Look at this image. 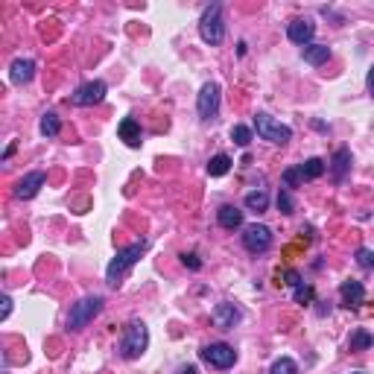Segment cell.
<instances>
[{
  "label": "cell",
  "instance_id": "1",
  "mask_svg": "<svg viewBox=\"0 0 374 374\" xmlns=\"http://www.w3.org/2000/svg\"><path fill=\"white\" fill-rule=\"evenodd\" d=\"M144 251H147V240H138V243L120 249L117 255L112 258V263L105 266V284H108V287L117 290L120 281H123V275H126L132 266H135L140 258H144Z\"/></svg>",
  "mask_w": 374,
  "mask_h": 374
},
{
  "label": "cell",
  "instance_id": "2",
  "mask_svg": "<svg viewBox=\"0 0 374 374\" xmlns=\"http://www.w3.org/2000/svg\"><path fill=\"white\" fill-rule=\"evenodd\" d=\"M147 348H149V327L140 322V319H132L123 327V336H120V357L138 360L147 354Z\"/></svg>",
  "mask_w": 374,
  "mask_h": 374
},
{
  "label": "cell",
  "instance_id": "3",
  "mask_svg": "<svg viewBox=\"0 0 374 374\" xmlns=\"http://www.w3.org/2000/svg\"><path fill=\"white\" fill-rule=\"evenodd\" d=\"M103 307H105L103 295H85V299H79L68 313V331H73V334L85 331V327L103 313Z\"/></svg>",
  "mask_w": 374,
  "mask_h": 374
},
{
  "label": "cell",
  "instance_id": "4",
  "mask_svg": "<svg viewBox=\"0 0 374 374\" xmlns=\"http://www.w3.org/2000/svg\"><path fill=\"white\" fill-rule=\"evenodd\" d=\"M199 38H202L205 44H211V47L223 44V38H225V24H223V6H219V3L205 6V12H202V18H199Z\"/></svg>",
  "mask_w": 374,
  "mask_h": 374
},
{
  "label": "cell",
  "instance_id": "5",
  "mask_svg": "<svg viewBox=\"0 0 374 374\" xmlns=\"http://www.w3.org/2000/svg\"><path fill=\"white\" fill-rule=\"evenodd\" d=\"M255 129H258V138L269 140V144H275V147H284V144H290L292 140V129L287 123H281V120H275L266 112L255 114Z\"/></svg>",
  "mask_w": 374,
  "mask_h": 374
},
{
  "label": "cell",
  "instance_id": "6",
  "mask_svg": "<svg viewBox=\"0 0 374 374\" xmlns=\"http://www.w3.org/2000/svg\"><path fill=\"white\" fill-rule=\"evenodd\" d=\"M219 100H223V88H219L216 82H205L199 97H196V112H199L202 123H211V120H216Z\"/></svg>",
  "mask_w": 374,
  "mask_h": 374
},
{
  "label": "cell",
  "instance_id": "7",
  "mask_svg": "<svg viewBox=\"0 0 374 374\" xmlns=\"http://www.w3.org/2000/svg\"><path fill=\"white\" fill-rule=\"evenodd\" d=\"M199 357H202V362H208L211 369L225 371V369H231V366L237 362V351L231 348L228 342H211V345H202Z\"/></svg>",
  "mask_w": 374,
  "mask_h": 374
},
{
  "label": "cell",
  "instance_id": "8",
  "mask_svg": "<svg viewBox=\"0 0 374 374\" xmlns=\"http://www.w3.org/2000/svg\"><path fill=\"white\" fill-rule=\"evenodd\" d=\"M243 246H246V251H251V255H263V251H269V246H272V228L263 225V223L246 225L243 228Z\"/></svg>",
  "mask_w": 374,
  "mask_h": 374
},
{
  "label": "cell",
  "instance_id": "9",
  "mask_svg": "<svg viewBox=\"0 0 374 374\" xmlns=\"http://www.w3.org/2000/svg\"><path fill=\"white\" fill-rule=\"evenodd\" d=\"M105 94H108V85L103 79H91V82H82L76 88L71 100H73V105L88 108V105H100L105 100Z\"/></svg>",
  "mask_w": 374,
  "mask_h": 374
},
{
  "label": "cell",
  "instance_id": "10",
  "mask_svg": "<svg viewBox=\"0 0 374 374\" xmlns=\"http://www.w3.org/2000/svg\"><path fill=\"white\" fill-rule=\"evenodd\" d=\"M240 319H243V310L231 301H219L211 310V322L219 331H234V325H240Z\"/></svg>",
  "mask_w": 374,
  "mask_h": 374
},
{
  "label": "cell",
  "instance_id": "11",
  "mask_svg": "<svg viewBox=\"0 0 374 374\" xmlns=\"http://www.w3.org/2000/svg\"><path fill=\"white\" fill-rule=\"evenodd\" d=\"M313 36H316V24L310 18H295L292 24L287 27V38L292 44H299L301 50L307 47V44H313Z\"/></svg>",
  "mask_w": 374,
  "mask_h": 374
},
{
  "label": "cell",
  "instance_id": "12",
  "mask_svg": "<svg viewBox=\"0 0 374 374\" xmlns=\"http://www.w3.org/2000/svg\"><path fill=\"white\" fill-rule=\"evenodd\" d=\"M44 182H47V175H44L41 170H32L15 184V196H18V199H36L38 190L44 187Z\"/></svg>",
  "mask_w": 374,
  "mask_h": 374
},
{
  "label": "cell",
  "instance_id": "13",
  "mask_svg": "<svg viewBox=\"0 0 374 374\" xmlns=\"http://www.w3.org/2000/svg\"><path fill=\"white\" fill-rule=\"evenodd\" d=\"M327 170H331V179H334L336 184H342L345 175H348V170H351V149H348V147H339V149L334 152L331 164H327Z\"/></svg>",
  "mask_w": 374,
  "mask_h": 374
},
{
  "label": "cell",
  "instance_id": "14",
  "mask_svg": "<svg viewBox=\"0 0 374 374\" xmlns=\"http://www.w3.org/2000/svg\"><path fill=\"white\" fill-rule=\"evenodd\" d=\"M339 299H342L345 307L357 310V307L366 301V287H362L360 281H342V287H339Z\"/></svg>",
  "mask_w": 374,
  "mask_h": 374
},
{
  "label": "cell",
  "instance_id": "15",
  "mask_svg": "<svg viewBox=\"0 0 374 374\" xmlns=\"http://www.w3.org/2000/svg\"><path fill=\"white\" fill-rule=\"evenodd\" d=\"M32 76H36V62L32 59H15L12 62V68H9V79H12L15 85H27L32 82Z\"/></svg>",
  "mask_w": 374,
  "mask_h": 374
},
{
  "label": "cell",
  "instance_id": "16",
  "mask_svg": "<svg viewBox=\"0 0 374 374\" xmlns=\"http://www.w3.org/2000/svg\"><path fill=\"white\" fill-rule=\"evenodd\" d=\"M117 135H120V140H123L126 147H140V123L135 117H123L120 120V126H117Z\"/></svg>",
  "mask_w": 374,
  "mask_h": 374
},
{
  "label": "cell",
  "instance_id": "17",
  "mask_svg": "<svg viewBox=\"0 0 374 374\" xmlns=\"http://www.w3.org/2000/svg\"><path fill=\"white\" fill-rule=\"evenodd\" d=\"M216 223L228 228V231H234V228H243V211H240L237 205H223L216 211Z\"/></svg>",
  "mask_w": 374,
  "mask_h": 374
},
{
  "label": "cell",
  "instance_id": "18",
  "mask_svg": "<svg viewBox=\"0 0 374 374\" xmlns=\"http://www.w3.org/2000/svg\"><path fill=\"white\" fill-rule=\"evenodd\" d=\"M301 59L307 64H313V68H319V64H325L331 59V47H327V44H307L301 50Z\"/></svg>",
  "mask_w": 374,
  "mask_h": 374
},
{
  "label": "cell",
  "instance_id": "19",
  "mask_svg": "<svg viewBox=\"0 0 374 374\" xmlns=\"http://www.w3.org/2000/svg\"><path fill=\"white\" fill-rule=\"evenodd\" d=\"M327 170V164L322 158H307L304 164H299V173H301V182H316V179H322Z\"/></svg>",
  "mask_w": 374,
  "mask_h": 374
},
{
  "label": "cell",
  "instance_id": "20",
  "mask_svg": "<svg viewBox=\"0 0 374 374\" xmlns=\"http://www.w3.org/2000/svg\"><path fill=\"white\" fill-rule=\"evenodd\" d=\"M228 170H231V158L225 152H216V155L208 161V175H211V179H223Z\"/></svg>",
  "mask_w": 374,
  "mask_h": 374
},
{
  "label": "cell",
  "instance_id": "21",
  "mask_svg": "<svg viewBox=\"0 0 374 374\" xmlns=\"http://www.w3.org/2000/svg\"><path fill=\"white\" fill-rule=\"evenodd\" d=\"M38 132L44 138H56L59 132H62V120H59V114H53V112H47V114H41V123H38Z\"/></svg>",
  "mask_w": 374,
  "mask_h": 374
},
{
  "label": "cell",
  "instance_id": "22",
  "mask_svg": "<svg viewBox=\"0 0 374 374\" xmlns=\"http://www.w3.org/2000/svg\"><path fill=\"white\" fill-rule=\"evenodd\" d=\"M243 205L249 208V211L263 214V211H266V208H269V196H266V190H251V193H246Z\"/></svg>",
  "mask_w": 374,
  "mask_h": 374
},
{
  "label": "cell",
  "instance_id": "23",
  "mask_svg": "<svg viewBox=\"0 0 374 374\" xmlns=\"http://www.w3.org/2000/svg\"><path fill=\"white\" fill-rule=\"evenodd\" d=\"M371 345H374V336L369 331H354V334H351V339H348L351 351H369Z\"/></svg>",
  "mask_w": 374,
  "mask_h": 374
},
{
  "label": "cell",
  "instance_id": "24",
  "mask_svg": "<svg viewBox=\"0 0 374 374\" xmlns=\"http://www.w3.org/2000/svg\"><path fill=\"white\" fill-rule=\"evenodd\" d=\"M269 374H299V362L292 357H278L269 366Z\"/></svg>",
  "mask_w": 374,
  "mask_h": 374
},
{
  "label": "cell",
  "instance_id": "25",
  "mask_svg": "<svg viewBox=\"0 0 374 374\" xmlns=\"http://www.w3.org/2000/svg\"><path fill=\"white\" fill-rule=\"evenodd\" d=\"M292 299H295V304H310V301L316 299L313 284H299V287L292 290Z\"/></svg>",
  "mask_w": 374,
  "mask_h": 374
},
{
  "label": "cell",
  "instance_id": "26",
  "mask_svg": "<svg viewBox=\"0 0 374 374\" xmlns=\"http://www.w3.org/2000/svg\"><path fill=\"white\" fill-rule=\"evenodd\" d=\"M231 140H234L237 147H249L251 144V129L249 126H231Z\"/></svg>",
  "mask_w": 374,
  "mask_h": 374
},
{
  "label": "cell",
  "instance_id": "27",
  "mask_svg": "<svg viewBox=\"0 0 374 374\" xmlns=\"http://www.w3.org/2000/svg\"><path fill=\"white\" fill-rule=\"evenodd\" d=\"M354 258H357V263H360V266H362V269H374V251H371V249H366V246H360Z\"/></svg>",
  "mask_w": 374,
  "mask_h": 374
},
{
  "label": "cell",
  "instance_id": "28",
  "mask_svg": "<svg viewBox=\"0 0 374 374\" xmlns=\"http://www.w3.org/2000/svg\"><path fill=\"white\" fill-rule=\"evenodd\" d=\"M278 211H281V214H287V216L295 211V202H292L290 190H281V193H278Z\"/></svg>",
  "mask_w": 374,
  "mask_h": 374
},
{
  "label": "cell",
  "instance_id": "29",
  "mask_svg": "<svg viewBox=\"0 0 374 374\" xmlns=\"http://www.w3.org/2000/svg\"><path fill=\"white\" fill-rule=\"evenodd\" d=\"M182 263H184V266L190 269V272H199V269H202V260H199V255H196V251H184Z\"/></svg>",
  "mask_w": 374,
  "mask_h": 374
},
{
  "label": "cell",
  "instance_id": "30",
  "mask_svg": "<svg viewBox=\"0 0 374 374\" xmlns=\"http://www.w3.org/2000/svg\"><path fill=\"white\" fill-rule=\"evenodd\" d=\"M284 184H287V187H299V184H301V173H299V167L284 170Z\"/></svg>",
  "mask_w": 374,
  "mask_h": 374
},
{
  "label": "cell",
  "instance_id": "31",
  "mask_svg": "<svg viewBox=\"0 0 374 374\" xmlns=\"http://www.w3.org/2000/svg\"><path fill=\"white\" fill-rule=\"evenodd\" d=\"M284 278H287V281H284V284H287V287H292V290H295V287H299V284H304V281H301V275H299V272H295V269H287V272H284Z\"/></svg>",
  "mask_w": 374,
  "mask_h": 374
},
{
  "label": "cell",
  "instance_id": "32",
  "mask_svg": "<svg viewBox=\"0 0 374 374\" xmlns=\"http://www.w3.org/2000/svg\"><path fill=\"white\" fill-rule=\"evenodd\" d=\"M9 313H12V299H9V295H3V313H0V319H9Z\"/></svg>",
  "mask_w": 374,
  "mask_h": 374
},
{
  "label": "cell",
  "instance_id": "33",
  "mask_svg": "<svg viewBox=\"0 0 374 374\" xmlns=\"http://www.w3.org/2000/svg\"><path fill=\"white\" fill-rule=\"evenodd\" d=\"M366 85H369V94H371V100H374V64H371V71H369V79H366Z\"/></svg>",
  "mask_w": 374,
  "mask_h": 374
},
{
  "label": "cell",
  "instance_id": "34",
  "mask_svg": "<svg viewBox=\"0 0 374 374\" xmlns=\"http://www.w3.org/2000/svg\"><path fill=\"white\" fill-rule=\"evenodd\" d=\"M179 374H199V369H196V366H184Z\"/></svg>",
  "mask_w": 374,
  "mask_h": 374
},
{
  "label": "cell",
  "instance_id": "35",
  "mask_svg": "<svg viewBox=\"0 0 374 374\" xmlns=\"http://www.w3.org/2000/svg\"><path fill=\"white\" fill-rule=\"evenodd\" d=\"M351 374H362V371H351Z\"/></svg>",
  "mask_w": 374,
  "mask_h": 374
}]
</instances>
